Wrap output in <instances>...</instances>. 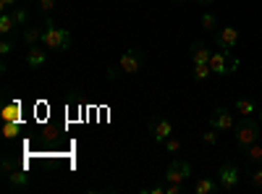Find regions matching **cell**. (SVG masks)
<instances>
[{
    "instance_id": "32",
    "label": "cell",
    "mask_w": 262,
    "mask_h": 194,
    "mask_svg": "<svg viewBox=\"0 0 262 194\" xmlns=\"http://www.w3.org/2000/svg\"><path fill=\"white\" fill-rule=\"evenodd\" d=\"M259 123H262V107H259Z\"/></svg>"
},
{
    "instance_id": "7",
    "label": "cell",
    "mask_w": 262,
    "mask_h": 194,
    "mask_svg": "<svg viewBox=\"0 0 262 194\" xmlns=\"http://www.w3.org/2000/svg\"><path fill=\"white\" fill-rule=\"evenodd\" d=\"M149 134L158 144H163L168 137H173V123L168 118H152L149 121Z\"/></svg>"
},
{
    "instance_id": "13",
    "label": "cell",
    "mask_w": 262,
    "mask_h": 194,
    "mask_svg": "<svg viewBox=\"0 0 262 194\" xmlns=\"http://www.w3.org/2000/svg\"><path fill=\"white\" fill-rule=\"evenodd\" d=\"M242 158H244L247 165L262 163V142H254V144H249L247 149H242Z\"/></svg>"
},
{
    "instance_id": "14",
    "label": "cell",
    "mask_w": 262,
    "mask_h": 194,
    "mask_svg": "<svg viewBox=\"0 0 262 194\" xmlns=\"http://www.w3.org/2000/svg\"><path fill=\"white\" fill-rule=\"evenodd\" d=\"M21 39H24V45H27V48L39 45V39H42V29H39V27H34V24H29V27L21 29Z\"/></svg>"
},
{
    "instance_id": "10",
    "label": "cell",
    "mask_w": 262,
    "mask_h": 194,
    "mask_svg": "<svg viewBox=\"0 0 262 194\" xmlns=\"http://www.w3.org/2000/svg\"><path fill=\"white\" fill-rule=\"evenodd\" d=\"M210 126H215L217 132H231L236 123H233L231 111H226V107H215V111L210 113Z\"/></svg>"
},
{
    "instance_id": "2",
    "label": "cell",
    "mask_w": 262,
    "mask_h": 194,
    "mask_svg": "<svg viewBox=\"0 0 262 194\" xmlns=\"http://www.w3.org/2000/svg\"><path fill=\"white\" fill-rule=\"evenodd\" d=\"M233 132H236V144H238V149H247L249 144L259 142V137H262V128H259V118L244 116L242 121H238V123L233 126Z\"/></svg>"
},
{
    "instance_id": "23",
    "label": "cell",
    "mask_w": 262,
    "mask_h": 194,
    "mask_svg": "<svg viewBox=\"0 0 262 194\" xmlns=\"http://www.w3.org/2000/svg\"><path fill=\"white\" fill-rule=\"evenodd\" d=\"M37 8H39L42 13H50V11L58 8V0H37Z\"/></svg>"
},
{
    "instance_id": "4",
    "label": "cell",
    "mask_w": 262,
    "mask_h": 194,
    "mask_svg": "<svg viewBox=\"0 0 262 194\" xmlns=\"http://www.w3.org/2000/svg\"><path fill=\"white\" fill-rule=\"evenodd\" d=\"M217 184H221V191H233L238 184H242V170H238L236 163H223L217 168Z\"/></svg>"
},
{
    "instance_id": "6",
    "label": "cell",
    "mask_w": 262,
    "mask_h": 194,
    "mask_svg": "<svg viewBox=\"0 0 262 194\" xmlns=\"http://www.w3.org/2000/svg\"><path fill=\"white\" fill-rule=\"evenodd\" d=\"M228 55H231V50H215V53L210 55V69H212L215 76H226V74L236 71L238 60H231V63H228Z\"/></svg>"
},
{
    "instance_id": "17",
    "label": "cell",
    "mask_w": 262,
    "mask_h": 194,
    "mask_svg": "<svg viewBox=\"0 0 262 194\" xmlns=\"http://www.w3.org/2000/svg\"><path fill=\"white\" fill-rule=\"evenodd\" d=\"M13 29H18V27H16V21H13V16H11L8 11H3V16H0V34L8 37Z\"/></svg>"
},
{
    "instance_id": "16",
    "label": "cell",
    "mask_w": 262,
    "mask_h": 194,
    "mask_svg": "<svg viewBox=\"0 0 262 194\" xmlns=\"http://www.w3.org/2000/svg\"><path fill=\"white\" fill-rule=\"evenodd\" d=\"M11 16H13V21H16V27H18V29H24V27H29V24H32V21H29V11H27V8H18V6H16V8L11 11Z\"/></svg>"
},
{
    "instance_id": "9",
    "label": "cell",
    "mask_w": 262,
    "mask_h": 194,
    "mask_svg": "<svg viewBox=\"0 0 262 194\" xmlns=\"http://www.w3.org/2000/svg\"><path fill=\"white\" fill-rule=\"evenodd\" d=\"M48 48H42V45H32L29 50H27V66L32 69V71H39V69H45L48 66Z\"/></svg>"
},
{
    "instance_id": "12",
    "label": "cell",
    "mask_w": 262,
    "mask_h": 194,
    "mask_svg": "<svg viewBox=\"0 0 262 194\" xmlns=\"http://www.w3.org/2000/svg\"><path fill=\"white\" fill-rule=\"evenodd\" d=\"M189 55H191V63L196 66V63H210V48L205 45V42H191V48H189Z\"/></svg>"
},
{
    "instance_id": "5",
    "label": "cell",
    "mask_w": 262,
    "mask_h": 194,
    "mask_svg": "<svg viewBox=\"0 0 262 194\" xmlns=\"http://www.w3.org/2000/svg\"><path fill=\"white\" fill-rule=\"evenodd\" d=\"M189 176H191V165H189L186 160L176 158V160H170V165L165 168L163 181H165V184H186Z\"/></svg>"
},
{
    "instance_id": "19",
    "label": "cell",
    "mask_w": 262,
    "mask_h": 194,
    "mask_svg": "<svg viewBox=\"0 0 262 194\" xmlns=\"http://www.w3.org/2000/svg\"><path fill=\"white\" fill-rule=\"evenodd\" d=\"M210 76H212L210 63H196V66H194V79H196V81H207Z\"/></svg>"
},
{
    "instance_id": "1",
    "label": "cell",
    "mask_w": 262,
    "mask_h": 194,
    "mask_svg": "<svg viewBox=\"0 0 262 194\" xmlns=\"http://www.w3.org/2000/svg\"><path fill=\"white\" fill-rule=\"evenodd\" d=\"M71 42H74V37H71L69 29H60L58 24H53V21H45L42 39H39L42 48H48L50 53H63V50L71 48Z\"/></svg>"
},
{
    "instance_id": "20",
    "label": "cell",
    "mask_w": 262,
    "mask_h": 194,
    "mask_svg": "<svg viewBox=\"0 0 262 194\" xmlns=\"http://www.w3.org/2000/svg\"><path fill=\"white\" fill-rule=\"evenodd\" d=\"M202 29L205 32H217V29H221V27H217V16L215 13H202Z\"/></svg>"
},
{
    "instance_id": "8",
    "label": "cell",
    "mask_w": 262,
    "mask_h": 194,
    "mask_svg": "<svg viewBox=\"0 0 262 194\" xmlns=\"http://www.w3.org/2000/svg\"><path fill=\"white\" fill-rule=\"evenodd\" d=\"M215 45L221 50H233L238 45V29L233 27H221L215 32Z\"/></svg>"
},
{
    "instance_id": "25",
    "label": "cell",
    "mask_w": 262,
    "mask_h": 194,
    "mask_svg": "<svg viewBox=\"0 0 262 194\" xmlns=\"http://www.w3.org/2000/svg\"><path fill=\"white\" fill-rule=\"evenodd\" d=\"M13 50V39L11 37H3V42H0V55H8Z\"/></svg>"
},
{
    "instance_id": "29",
    "label": "cell",
    "mask_w": 262,
    "mask_h": 194,
    "mask_svg": "<svg viewBox=\"0 0 262 194\" xmlns=\"http://www.w3.org/2000/svg\"><path fill=\"white\" fill-rule=\"evenodd\" d=\"M0 8L8 11V8H16V0H0Z\"/></svg>"
},
{
    "instance_id": "30",
    "label": "cell",
    "mask_w": 262,
    "mask_h": 194,
    "mask_svg": "<svg viewBox=\"0 0 262 194\" xmlns=\"http://www.w3.org/2000/svg\"><path fill=\"white\" fill-rule=\"evenodd\" d=\"M118 71H121V66H111V69H107V76L116 79V76H118Z\"/></svg>"
},
{
    "instance_id": "34",
    "label": "cell",
    "mask_w": 262,
    "mask_h": 194,
    "mask_svg": "<svg viewBox=\"0 0 262 194\" xmlns=\"http://www.w3.org/2000/svg\"><path fill=\"white\" fill-rule=\"evenodd\" d=\"M27 3H34V0H27Z\"/></svg>"
},
{
    "instance_id": "21",
    "label": "cell",
    "mask_w": 262,
    "mask_h": 194,
    "mask_svg": "<svg viewBox=\"0 0 262 194\" xmlns=\"http://www.w3.org/2000/svg\"><path fill=\"white\" fill-rule=\"evenodd\" d=\"M163 147H165V153H170V155H176V153H181V139H176V137H168L165 142H163Z\"/></svg>"
},
{
    "instance_id": "24",
    "label": "cell",
    "mask_w": 262,
    "mask_h": 194,
    "mask_svg": "<svg viewBox=\"0 0 262 194\" xmlns=\"http://www.w3.org/2000/svg\"><path fill=\"white\" fill-rule=\"evenodd\" d=\"M16 165H18V163H16L13 158H3V163H0V170H3V176H6V174H11V170H13Z\"/></svg>"
},
{
    "instance_id": "3",
    "label": "cell",
    "mask_w": 262,
    "mask_h": 194,
    "mask_svg": "<svg viewBox=\"0 0 262 194\" xmlns=\"http://www.w3.org/2000/svg\"><path fill=\"white\" fill-rule=\"evenodd\" d=\"M144 63H147V53L142 48H128L121 60H118V66H121V74H128V76H134L144 69Z\"/></svg>"
},
{
    "instance_id": "33",
    "label": "cell",
    "mask_w": 262,
    "mask_h": 194,
    "mask_svg": "<svg viewBox=\"0 0 262 194\" xmlns=\"http://www.w3.org/2000/svg\"><path fill=\"white\" fill-rule=\"evenodd\" d=\"M173 3H184V0H173Z\"/></svg>"
},
{
    "instance_id": "11",
    "label": "cell",
    "mask_w": 262,
    "mask_h": 194,
    "mask_svg": "<svg viewBox=\"0 0 262 194\" xmlns=\"http://www.w3.org/2000/svg\"><path fill=\"white\" fill-rule=\"evenodd\" d=\"M3 179H6V186H8L11 191H13V189H27V186H29V174H27L24 165H16L11 174H6Z\"/></svg>"
},
{
    "instance_id": "22",
    "label": "cell",
    "mask_w": 262,
    "mask_h": 194,
    "mask_svg": "<svg viewBox=\"0 0 262 194\" xmlns=\"http://www.w3.org/2000/svg\"><path fill=\"white\" fill-rule=\"evenodd\" d=\"M217 134H221V132H217V128H215V126H210V128H207V132L202 134V142H205L207 147H215V144H217Z\"/></svg>"
},
{
    "instance_id": "15",
    "label": "cell",
    "mask_w": 262,
    "mask_h": 194,
    "mask_svg": "<svg viewBox=\"0 0 262 194\" xmlns=\"http://www.w3.org/2000/svg\"><path fill=\"white\" fill-rule=\"evenodd\" d=\"M194 191L196 194H215V191H221V184L212 181V179H200L194 184Z\"/></svg>"
},
{
    "instance_id": "18",
    "label": "cell",
    "mask_w": 262,
    "mask_h": 194,
    "mask_svg": "<svg viewBox=\"0 0 262 194\" xmlns=\"http://www.w3.org/2000/svg\"><path fill=\"white\" fill-rule=\"evenodd\" d=\"M233 111L242 116V118H244V116H252V113H254V102H252V100H236Z\"/></svg>"
},
{
    "instance_id": "26",
    "label": "cell",
    "mask_w": 262,
    "mask_h": 194,
    "mask_svg": "<svg viewBox=\"0 0 262 194\" xmlns=\"http://www.w3.org/2000/svg\"><path fill=\"white\" fill-rule=\"evenodd\" d=\"M249 181H252V186H254V189H262V168H259V170H254V174H249Z\"/></svg>"
},
{
    "instance_id": "31",
    "label": "cell",
    "mask_w": 262,
    "mask_h": 194,
    "mask_svg": "<svg viewBox=\"0 0 262 194\" xmlns=\"http://www.w3.org/2000/svg\"><path fill=\"white\" fill-rule=\"evenodd\" d=\"M196 3H200V6H212L215 0H196Z\"/></svg>"
},
{
    "instance_id": "28",
    "label": "cell",
    "mask_w": 262,
    "mask_h": 194,
    "mask_svg": "<svg viewBox=\"0 0 262 194\" xmlns=\"http://www.w3.org/2000/svg\"><path fill=\"white\" fill-rule=\"evenodd\" d=\"M3 132H6L8 139H13V137L18 134V126H16V123H6V126H3Z\"/></svg>"
},
{
    "instance_id": "27",
    "label": "cell",
    "mask_w": 262,
    "mask_h": 194,
    "mask_svg": "<svg viewBox=\"0 0 262 194\" xmlns=\"http://www.w3.org/2000/svg\"><path fill=\"white\" fill-rule=\"evenodd\" d=\"M181 191H184V184H165V194H181Z\"/></svg>"
}]
</instances>
